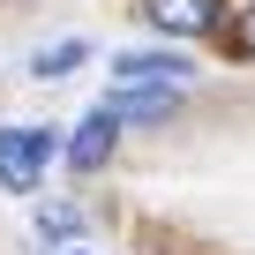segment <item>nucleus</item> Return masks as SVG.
<instances>
[{"instance_id":"f257e3e1","label":"nucleus","mask_w":255,"mask_h":255,"mask_svg":"<svg viewBox=\"0 0 255 255\" xmlns=\"http://www.w3.org/2000/svg\"><path fill=\"white\" fill-rule=\"evenodd\" d=\"M53 128H30V120H15V128H0V188H15V195H30L38 180H45V165H53Z\"/></svg>"},{"instance_id":"f03ea898","label":"nucleus","mask_w":255,"mask_h":255,"mask_svg":"<svg viewBox=\"0 0 255 255\" xmlns=\"http://www.w3.org/2000/svg\"><path fill=\"white\" fill-rule=\"evenodd\" d=\"M188 75H195L188 53H120L113 60V83L120 90H180Z\"/></svg>"},{"instance_id":"7ed1b4c3","label":"nucleus","mask_w":255,"mask_h":255,"mask_svg":"<svg viewBox=\"0 0 255 255\" xmlns=\"http://www.w3.org/2000/svg\"><path fill=\"white\" fill-rule=\"evenodd\" d=\"M143 15L165 30V38H203L225 23V0H143Z\"/></svg>"},{"instance_id":"20e7f679","label":"nucleus","mask_w":255,"mask_h":255,"mask_svg":"<svg viewBox=\"0 0 255 255\" xmlns=\"http://www.w3.org/2000/svg\"><path fill=\"white\" fill-rule=\"evenodd\" d=\"M113 143H120V120L98 105V113L75 128V135H68V165H75V173H98V165L113 158Z\"/></svg>"},{"instance_id":"39448f33","label":"nucleus","mask_w":255,"mask_h":255,"mask_svg":"<svg viewBox=\"0 0 255 255\" xmlns=\"http://www.w3.org/2000/svg\"><path fill=\"white\" fill-rule=\"evenodd\" d=\"M83 53H90L83 38H60V45H45V53L30 60V75H38V83H60L68 68H83Z\"/></svg>"},{"instance_id":"423d86ee","label":"nucleus","mask_w":255,"mask_h":255,"mask_svg":"<svg viewBox=\"0 0 255 255\" xmlns=\"http://www.w3.org/2000/svg\"><path fill=\"white\" fill-rule=\"evenodd\" d=\"M75 233H83V210H68V203H53L38 218V240H75Z\"/></svg>"},{"instance_id":"0eeeda50","label":"nucleus","mask_w":255,"mask_h":255,"mask_svg":"<svg viewBox=\"0 0 255 255\" xmlns=\"http://www.w3.org/2000/svg\"><path fill=\"white\" fill-rule=\"evenodd\" d=\"M233 45H240V53L255 60V8H240V23H233Z\"/></svg>"}]
</instances>
